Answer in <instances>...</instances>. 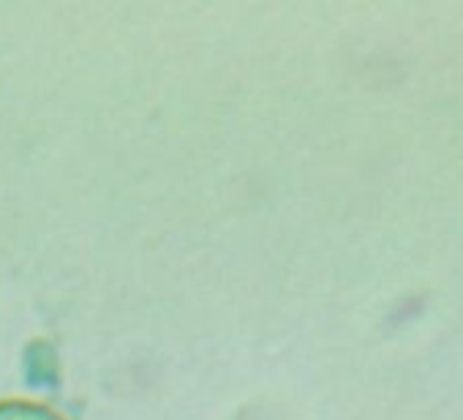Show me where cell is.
<instances>
[{
  "mask_svg": "<svg viewBox=\"0 0 463 420\" xmlns=\"http://www.w3.org/2000/svg\"><path fill=\"white\" fill-rule=\"evenodd\" d=\"M0 420H61L47 409L39 406H23V404H6L0 406Z\"/></svg>",
  "mask_w": 463,
  "mask_h": 420,
  "instance_id": "6da1fadb",
  "label": "cell"
}]
</instances>
